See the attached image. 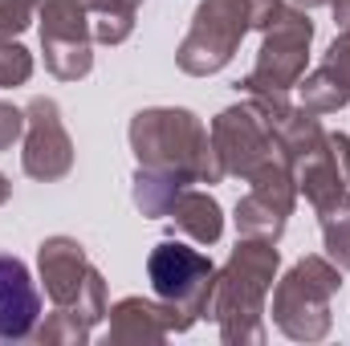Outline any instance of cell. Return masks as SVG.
Masks as SVG:
<instances>
[{"mask_svg":"<svg viewBox=\"0 0 350 346\" xmlns=\"http://www.w3.org/2000/svg\"><path fill=\"white\" fill-rule=\"evenodd\" d=\"M41 322V293L29 265L12 253H0V346L29 343Z\"/></svg>","mask_w":350,"mask_h":346,"instance_id":"7c38bea8","label":"cell"},{"mask_svg":"<svg viewBox=\"0 0 350 346\" xmlns=\"http://www.w3.org/2000/svg\"><path fill=\"white\" fill-rule=\"evenodd\" d=\"M33 8L16 4V0H0V41H16L29 25H33Z\"/></svg>","mask_w":350,"mask_h":346,"instance_id":"603a6c76","label":"cell"},{"mask_svg":"<svg viewBox=\"0 0 350 346\" xmlns=\"http://www.w3.org/2000/svg\"><path fill=\"white\" fill-rule=\"evenodd\" d=\"M21 139H25V110L0 98V151H8Z\"/></svg>","mask_w":350,"mask_h":346,"instance_id":"cb8c5ba5","label":"cell"},{"mask_svg":"<svg viewBox=\"0 0 350 346\" xmlns=\"http://www.w3.org/2000/svg\"><path fill=\"white\" fill-rule=\"evenodd\" d=\"M342 289V269L326 253L293 261L285 277L273 285V326L289 343H322L334 330V297Z\"/></svg>","mask_w":350,"mask_h":346,"instance_id":"3957f363","label":"cell"},{"mask_svg":"<svg viewBox=\"0 0 350 346\" xmlns=\"http://www.w3.org/2000/svg\"><path fill=\"white\" fill-rule=\"evenodd\" d=\"M297 90H301V106L310 110V114H338L342 106H350V94L342 86H338V78L326 70V66H318V70H310L301 82H297Z\"/></svg>","mask_w":350,"mask_h":346,"instance_id":"ffe728a7","label":"cell"},{"mask_svg":"<svg viewBox=\"0 0 350 346\" xmlns=\"http://www.w3.org/2000/svg\"><path fill=\"white\" fill-rule=\"evenodd\" d=\"M322 224V249L342 273H350V191H342L330 208L318 212Z\"/></svg>","mask_w":350,"mask_h":346,"instance_id":"d6986e66","label":"cell"},{"mask_svg":"<svg viewBox=\"0 0 350 346\" xmlns=\"http://www.w3.org/2000/svg\"><path fill=\"white\" fill-rule=\"evenodd\" d=\"M106 318H110V330H106L110 346H159L167 334H183V322L172 306L143 293L114 302Z\"/></svg>","mask_w":350,"mask_h":346,"instance_id":"8fae6325","label":"cell"},{"mask_svg":"<svg viewBox=\"0 0 350 346\" xmlns=\"http://www.w3.org/2000/svg\"><path fill=\"white\" fill-rule=\"evenodd\" d=\"M334 8V41H330V49H326V57H322V66L338 78V86L350 94V0H334L330 4Z\"/></svg>","mask_w":350,"mask_h":346,"instance_id":"44dd1931","label":"cell"},{"mask_svg":"<svg viewBox=\"0 0 350 346\" xmlns=\"http://www.w3.org/2000/svg\"><path fill=\"white\" fill-rule=\"evenodd\" d=\"M21 168L37 183H57L74 172V139L62 122V106L37 94L25 106V139H21Z\"/></svg>","mask_w":350,"mask_h":346,"instance_id":"9c48e42d","label":"cell"},{"mask_svg":"<svg viewBox=\"0 0 350 346\" xmlns=\"http://www.w3.org/2000/svg\"><path fill=\"white\" fill-rule=\"evenodd\" d=\"M86 12L94 45H122L135 33V16H139V8L126 0H86Z\"/></svg>","mask_w":350,"mask_h":346,"instance_id":"ac0fdd59","label":"cell"},{"mask_svg":"<svg viewBox=\"0 0 350 346\" xmlns=\"http://www.w3.org/2000/svg\"><path fill=\"white\" fill-rule=\"evenodd\" d=\"M249 33H253V0H200L191 29L175 49V66L187 78H212L237 57Z\"/></svg>","mask_w":350,"mask_h":346,"instance_id":"277c9868","label":"cell"},{"mask_svg":"<svg viewBox=\"0 0 350 346\" xmlns=\"http://www.w3.org/2000/svg\"><path fill=\"white\" fill-rule=\"evenodd\" d=\"M90 257H86V245L78 237H45L37 245V277L45 285V297L53 306H70L78 302V293L86 289V277H90Z\"/></svg>","mask_w":350,"mask_h":346,"instance_id":"5bb4252c","label":"cell"},{"mask_svg":"<svg viewBox=\"0 0 350 346\" xmlns=\"http://www.w3.org/2000/svg\"><path fill=\"white\" fill-rule=\"evenodd\" d=\"M310 45H314V21L306 8L281 0L277 16L265 29V41L257 49L253 70L237 82L241 94H289L306 78V62H310Z\"/></svg>","mask_w":350,"mask_h":346,"instance_id":"5b68a950","label":"cell"},{"mask_svg":"<svg viewBox=\"0 0 350 346\" xmlns=\"http://www.w3.org/2000/svg\"><path fill=\"white\" fill-rule=\"evenodd\" d=\"M289 4H297V8H306V12H310V8H330L334 0H289Z\"/></svg>","mask_w":350,"mask_h":346,"instance_id":"d4e9b609","label":"cell"},{"mask_svg":"<svg viewBox=\"0 0 350 346\" xmlns=\"http://www.w3.org/2000/svg\"><path fill=\"white\" fill-rule=\"evenodd\" d=\"M106 277L98 269H90L86 289L78 293V302L70 306H53V314L45 322H37L33 338L41 346H86L98 330V322L106 318Z\"/></svg>","mask_w":350,"mask_h":346,"instance_id":"4fadbf2b","label":"cell"},{"mask_svg":"<svg viewBox=\"0 0 350 346\" xmlns=\"http://www.w3.org/2000/svg\"><path fill=\"white\" fill-rule=\"evenodd\" d=\"M33 78V53L21 41H0V90L25 86Z\"/></svg>","mask_w":350,"mask_h":346,"instance_id":"7402d4cb","label":"cell"},{"mask_svg":"<svg viewBox=\"0 0 350 346\" xmlns=\"http://www.w3.org/2000/svg\"><path fill=\"white\" fill-rule=\"evenodd\" d=\"M139 168L183 175L187 183H220L224 168L212 151V135L187 106H147L126 127Z\"/></svg>","mask_w":350,"mask_h":346,"instance_id":"7a4b0ae2","label":"cell"},{"mask_svg":"<svg viewBox=\"0 0 350 346\" xmlns=\"http://www.w3.org/2000/svg\"><path fill=\"white\" fill-rule=\"evenodd\" d=\"M147 281H151L155 297L179 314L183 330H191L208 310V297L216 285V265L208 253H200L183 241H159L147 257Z\"/></svg>","mask_w":350,"mask_h":346,"instance_id":"8992f818","label":"cell"},{"mask_svg":"<svg viewBox=\"0 0 350 346\" xmlns=\"http://www.w3.org/2000/svg\"><path fill=\"white\" fill-rule=\"evenodd\" d=\"M126 4H135V8H139V4H143V0H126Z\"/></svg>","mask_w":350,"mask_h":346,"instance_id":"83f0119b","label":"cell"},{"mask_svg":"<svg viewBox=\"0 0 350 346\" xmlns=\"http://www.w3.org/2000/svg\"><path fill=\"white\" fill-rule=\"evenodd\" d=\"M208 135H212V151H216V159H220V168H224V179H228V175L249 179V175L257 172V168H265L269 159H285L281 147H277L273 127L265 122L261 110H257L249 98L237 102V106H224V110L212 118Z\"/></svg>","mask_w":350,"mask_h":346,"instance_id":"ba28073f","label":"cell"},{"mask_svg":"<svg viewBox=\"0 0 350 346\" xmlns=\"http://www.w3.org/2000/svg\"><path fill=\"white\" fill-rule=\"evenodd\" d=\"M8 196H12V183H8V175L0 172V204H8Z\"/></svg>","mask_w":350,"mask_h":346,"instance_id":"484cf974","label":"cell"},{"mask_svg":"<svg viewBox=\"0 0 350 346\" xmlns=\"http://www.w3.org/2000/svg\"><path fill=\"white\" fill-rule=\"evenodd\" d=\"M232 224H237V237H261V241H273V245H277V241L285 237L289 216H285L277 204L261 200L257 191H245V196L237 200Z\"/></svg>","mask_w":350,"mask_h":346,"instance_id":"e0dca14e","label":"cell"},{"mask_svg":"<svg viewBox=\"0 0 350 346\" xmlns=\"http://www.w3.org/2000/svg\"><path fill=\"white\" fill-rule=\"evenodd\" d=\"M281 273V253L273 241L261 237H241L228 261L216 269V285L208 297L204 318L216 322L220 343L228 346H261L269 338L265 314H269V293Z\"/></svg>","mask_w":350,"mask_h":346,"instance_id":"6da1fadb","label":"cell"},{"mask_svg":"<svg viewBox=\"0 0 350 346\" xmlns=\"http://www.w3.org/2000/svg\"><path fill=\"white\" fill-rule=\"evenodd\" d=\"M167 220L183 237H191L196 245H216L224 237V208H220L216 196H208L200 187H183L179 191V200L167 212Z\"/></svg>","mask_w":350,"mask_h":346,"instance_id":"9a60e30c","label":"cell"},{"mask_svg":"<svg viewBox=\"0 0 350 346\" xmlns=\"http://www.w3.org/2000/svg\"><path fill=\"white\" fill-rule=\"evenodd\" d=\"M183 187H191L183 175L155 172V168H135V175H131V200L151 220H167V212H172V204L179 200Z\"/></svg>","mask_w":350,"mask_h":346,"instance_id":"2e32d148","label":"cell"},{"mask_svg":"<svg viewBox=\"0 0 350 346\" xmlns=\"http://www.w3.org/2000/svg\"><path fill=\"white\" fill-rule=\"evenodd\" d=\"M293 183H297V196H306L314 212L330 208L342 191H350V135L326 131L322 143L310 147L293 163Z\"/></svg>","mask_w":350,"mask_h":346,"instance_id":"30bf717a","label":"cell"},{"mask_svg":"<svg viewBox=\"0 0 350 346\" xmlns=\"http://www.w3.org/2000/svg\"><path fill=\"white\" fill-rule=\"evenodd\" d=\"M41 57L57 82H82L94 70V37H90L86 0H45L37 8Z\"/></svg>","mask_w":350,"mask_h":346,"instance_id":"52a82bcc","label":"cell"},{"mask_svg":"<svg viewBox=\"0 0 350 346\" xmlns=\"http://www.w3.org/2000/svg\"><path fill=\"white\" fill-rule=\"evenodd\" d=\"M16 4H25V8H33V12H37V8H41L45 0H16Z\"/></svg>","mask_w":350,"mask_h":346,"instance_id":"4316f807","label":"cell"}]
</instances>
